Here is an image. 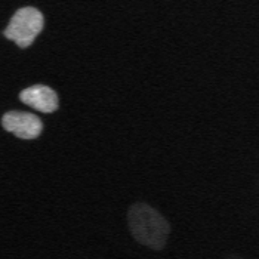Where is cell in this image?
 Returning <instances> with one entry per match:
<instances>
[{
	"label": "cell",
	"instance_id": "obj_1",
	"mask_svg": "<svg viewBox=\"0 0 259 259\" xmlns=\"http://www.w3.org/2000/svg\"><path fill=\"white\" fill-rule=\"evenodd\" d=\"M127 227L134 240L151 250H161L170 236L169 221L156 207L144 201L129 207Z\"/></svg>",
	"mask_w": 259,
	"mask_h": 259
},
{
	"label": "cell",
	"instance_id": "obj_2",
	"mask_svg": "<svg viewBox=\"0 0 259 259\" xmlns=\"http://www.w3.org/2000/svg\"><path fill=\"white\" fill-rule=\"evenodd\" d=\"M43 25L45 18L39 9L25 6L12 15L9 24L3 30V36L8 40L15 41L21 49H25L31 46V43L39 36Z\"/></svg>",
	"mask_w": 259,
	"mask_h": 259
},
{
	"label": "cell",
	"instance_id": "obj_3",
	"mask_svg": "<svg viewBox=\"0 0 259 259\" xmlns=\"http://www.w3.org/2000/svg\"><path fill=\"white\" fill-rule=\"evenodd\" d=\"M2 126L6 132L27 141L36 140L43 131L41 120L36 114L25 111H8L2 117Z\"/></svg>",
	"mask_w": 259,
	"mask_h": 259
},
{
	"label": "cell",
	"instance_id": "obj_4",
	"mask_svg": "<svg viewBox=\"0 0 259 259\" xmlns=\"http://www.w3.org/2000/svg\"><path fill=\"white\" fill-rule=\"evenodd\" d=\"M20 101L40 113H54L60 107L58 94L48 84H33L20 92Z\"/></svg>",
	"mask_w": 259,
	"mask_h": 259
}]
</instances>
